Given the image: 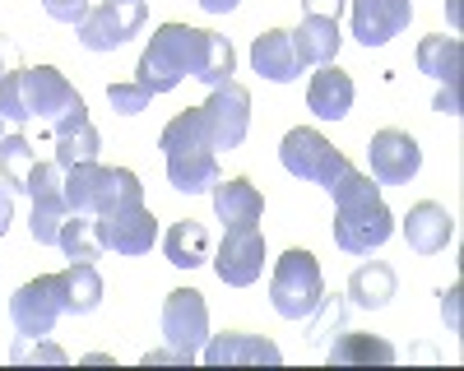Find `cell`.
I'll use <instances>...</instances> for the list:
<instances>
[{
	"label": "cell",
	"mask_w": 464,
	"mask_h": 371,
	"mask_svg": "<svg viewBox=\"0 0 464 371\" xmlns=\"http://www.w3.org/2000/svg\"><path fill=\"white\" fill-rule=\"evenodd\" d=\"M159 148H163L172 191H181V195H205L209 186L218 181V148L209 144V130H205L200 107L177 111V117L163 126V135H159Z\"/></svg>",
	"instance_id": "3"
},
{
	"label": "cell",
	"mask_w": 464,
	"mask_h": 371,
	"mask_svg": "<svg viewBox=\"0 0 464 371\" xmlns=\"http://www.w3.org/2000/svg\"><path fill=\"white\" fill-rule=\"evenodd\" d=\"M302 14H316V19H339V14H343V0H302Z\"/></svg>",
	"instance_id": "37"
},
{
	"label": "cell",
	"mask_w": 464,
	"mask_h": 371,
	"mask_svg": "<svg viewBox=\"0 0 464 371\" xmlns=\"http://www.w3.org/2000/svg\"><path fill=\"white\" fill-rule=\"evenodd\" d=\"M61 316H65V283H61V274H37V279H28V283L10 297V320H14V329H19V334H33V339L52 334Z\"/></svg>",
	"instance_id": "9"
},
{
	"label": "cell",
	"mask_w": 464,
	"mask_h": 371,
	"mask_svg": "<svg viewBox=\"0 0 464 371\" xmlns=\"http://www.w3.org/2000/svg\"><path fill=\"white\" fill-rule=\"evenodd\" d=\"M367 163L376 186H409L422 167V148L409 130H376L367 144Z\"/></svg>",
	"instance_id": "15"
},
{
	"label": "cell",
	"mask_w": 464,
	"mask_h": 371,
	"mask_svg": "<svg viewBox=\"0 0 464 371\" xmlns=\"http://www.w3.org/2000/svg\"><path fill=\"white\" fill-rule=\"evenodd\" d=\"M437 111H446V117H459V89H441V93H437Z\"/></svg>",
	"instance_id": "41"
},
{
	"label": "cell",
	"mask_w": 464,
	"mask_h": 371,
	"mask_svg": "<svg viewBox=\"0 0 464 371\" xmlns=\"http://www.w3.org/2000/svg\"><path fill=\"white\" fill-rule=\"evenodd\" d=\"M144 24V0H102L89 5V14L80 19V43L89 52H116L126 47Z\"/></svg>",
	"instance_id": "13"
},
{
	"label": "cell",
	"mask_w": 464,
	"mask_h": 371,
	"mask_svg": "<svg viewBox=\"0 0 464 371\" xmlns=\"http://www.w3.org/2000/svg\"><path fill=\"white\" fill-rule=\"evenodd\" d=\"M237 56L232 43L209 28H190V24H163L149 37V47L135 65V84H144L153 98L172 93L181 80H200L205 89H218L232 80Z\"/></svg>",
	"instance_id": "1"
},
{
	"label": "cell",
	"mask_w": 464,
	"mask_h": 371,
	"mask_svg": "<svg viewBox=\"0 0 464 371\" xmlns=\"http://www.w3.org/2000/svg\"><path fill=\"white\" fill-rule=\"evenodd\" d=\"M343 297H348V307H358V311H381L395 297V270L385 265V260L358 265L353 279H348V292Z\"/></svg>",
	"instance_id": "26"
},
{
	"label": "cell",
	"mask_w": 464,
	"mask_h": 371,
	"mask_svg": "<svg viewBox=\"0 0 464 371\" xmlns=\"http://www.w3.org/2000/svg\"><path fill=\"white\" fill-rule=\"evenodd\" d=\"M441 311H446L450 329H459V288H446V292H441Z\"/></svg>",
	"instance_id": "40"
},
{
	"label": "cell",
	"mask_w": 464,
	"mask_h": 371,
	"mask_svg": "<svg viewBox=\"0 0 464 371\" xmlns=\"http://www.w3.org/2000/svg\"><path fill=\"white\" fill-rule=\"evenodd\" d=\"M209 191H214V214L227 223V228H251V223H260V214H265V195L256 191L246 176L214 181Z\"/></svg>",
	"instance_id": "22"
},
{
	"label": "cell",
	"mask_w": 464,
	"mask_h": 371,
	"mask_svg": "<svg viewBox=\"0 0 464 371\" xmlns=\"http://www.w3.org/2000/svg\"><path fill=\"white\" fill-rule=\"evenodd\" d=\"M61 283H65V311L89 316L102 307V274L89 260H70V270H61Z\"/></svg>",
	"instance_id": "28"
},
{
	"label": "cell",
	"mask_w": 464,
	"mask_h": 371,
	"mask_svg": "<svg viewBox=\"0 0 464 371\" xmlns=\"http://www.w3.org/2000/svg\"><path fill=\"white\" fill-rule=\"evenodd\" d=\"M200 357L209 366H232V362H265V366H279L284 353L279 344L260 339V334H237V329H223V334H209Z\"/></svg>",
	"instance_id": "19"
},
{
	"label": "cell",
	"mask_w": 464,
	"mask_h": 371,
	"mask_svg": "<svg viewBox=\"0 0 464 371\" xmlns=\"http://www.w3.org/2000/svg\"><path fill=\"white\" fill-rule=\"evenodd\" d=\"M446 14H450V24H459V0H446Z\"/></svg>",
	"instance_id": "43"
},
{
	"label": "cell",
	"mask_w": 464,
	"mask_h": 371,
	"mask_svg": "<svg viewBox=\"0 0 464 371\" xmlns=\"http://www.w3.org/2000/svg\"><path fill=\"white\" fill-rule=\"evenodd\" d=\"M56 246L70 255V260H93L102 255V242H98V228H93V218L89 214H70L61 223V233H56Z\"/></svg>",
	"instance_id": "30"
},
{
	"label": "cell",
	"mask_w": 464,
	"mask_h": 371,
	"mask_svg": "<svg viewBox=\"0 0 464 371\" xmlns=\"http://www.w3.org/2000/svg\"><path fill=\"white\" fill-rule=\"evenodd\" d=\"M353 98H358L353 74L339 70L334 61L321 65V70L312 74V84H306V107H312L321 121H343L348 111H353Z\"/></svg>",
	"instance_id": "17"
},
{
	"label": "cell",
	"mask_w": 464,
	"mask_h": 371,
	"mask_svg": "<svg viewBox=\"0 0 464 371\" xmlns=\"http://www.w3.org/2000/svg\"><path fill=\"white\" fill-rule=\"evenodd\" d=\"M24 107H28V121L56 130L70 111L84 107V98L70 89V80L56 65H37V70H24Z\"/></svg>",
	"instance_id": "10"
},
{
	"label": "cell",
	"mask_w": 464,
	"mask_h": 371,
	"mask_svg": "<svg viewBox=\"0 0 464 371\" xmlns=\"http://www.w3.org/2000/svg\"><path fill=\"white\" fill-rule=\"evenodd\" d=\"M413 19V0H353V37L362 47H385Z\"/></svg>",
	"instance_id": "16"
},
{
	"label": "cell",
	"mask_w": 464,
	"mask_h": 371,
	"mask_svg": "<svg viewBox=\"0 0 464 371\" xmlns=\"http://www.w3.org/2000/svg\"><path fill=\"white\" fill-rule=\"evenodd\" d=\"M251 65H256L260 80H269V84H293L297 74L306 70V65L297 61V52H293L288 28H269V33H260L256 43H251Z\"/></svg>",
	"instance_id": "20"
},
{
	"label": "cell",
	"mask_w": 464,
	"mask_h": 371,
	"mask_svg": "<svg viewBox=\"0 0 464 371\" xmlns=\"http://www.w3.org/2000/svg\"><path fill=\"white\" fill-rule=\"evenodd\" d=\"M107 102H111V111H121V117H140V111H149L153 93L135 80L130 84H107Z\"/></svg>",
	"instance_id": "34"
},
{
	"label": "cell",
	"mask_w": 464,
	"mask_h": 371,
	"mask_svg": "<svg viewBox=\"0 0 464 371\" xmlns=\"http://www.w3.org/2000/svg\"><path fill=\"white\" fill-rule=\"evenodd\" d=\"M10 362H52V366H61V362H70V353L61 344H47V334H43V339L24 334V339L10 348Z\"/></svg>",
	"instance_id": "33"
},
{
	"label": "cell",
	"mask_w": 464,
	"mask_h": 371,
	"mask_svg": "<svg viewBox=\"0 0 464 371\" xmlns=\"http://www.w3.org/2000/svg\"><path fill=\"white\" fill-rule=\"evenodd\" d=\"M242 0H200V10H209V14H227V10H237Z\"/></svg>",
	"instance_id": "42"
},
{
	"label": "cell",
	"mask_w": 464,
	"mask_h": 371,
	"mask_svg": "<svg viewBox=\"0 0 464 371\" xmlns=\"http://www.w3.org/2000/svg\"><path fill=\"white\" fill-rule=\"evenodd\" d=\"M334 246L348 255H372L395 237V214L385 209L381 186L362 176L358 167H348L334 186Z\"/></svg>",
	"instance_id": "2"
},
{
	"label": "cell",
	"mask_w": 464,
	"mask_h": 371,
	"mask_svg": "<svg viewBox=\"0 0 464 371\" xmlns=\"http://www.w3.org/2000/svg\"><path fill=\"white\" fill-rule=\"evenodd\" d=\"M321 297H325V279H321L316 255L302 246L284 251L275 274H269V302H275V311L284 320H306L321 307Z\"/></svg>",
	"instance_id": "5"
},
{
	"label": "cell",
	"mask_w": 464,
	"mask_h": 371,
	"mask_svg": "<svg viewBox=\"0 0 464 371\" xmlns=\"http://www.w3.org/2000/svg\"><path fill=\"white\" fill-rule=\"evenodd\" d=\"M140 362H144V366H186V357H181L177 348H149Z\"/></svg>",
	"instance_id": "38"
},
{
	"label": "cell",
	"mask_w": 464,
	"mask_h": 371,
	"mask_svg": "<svg viewBox=\"0 0 464 371\" xmlns=\"http://www.w3.org/2000/svg\"><path fill=\"white\" fill-rule=\"evenodd\" d=\"M288 37H293V52L302 65H330L343 43L339 19H316V14H302V24L288 28Z\"/></svg>",
	"instance_id": "23"
},
{
	"label": "cell",
	"mask_w": 464,
	"mask_h": 371,
	"mask_svg": "<svg viewBox=\"0 0 464 371\" xmlns=\"http://www.w3.org/2000/svg\"><path fill=\"white\" fill-rule=\"evenodd\" d=\"M93 228H98L102 251H116V255H149V246L159 242V218L149 214L144 200H130L121 209L98 214Z\"/></svg>",
	"instance_id": "11"
},
{
	"label": "cell",
	"mask_w": 464,
	"mask_h": 371,
	"mask_svg": "<svg viewBox=\"0 0 464 371\" xmlns=\"http://www.w3.org/2000/svg\"><path fill=\"white\" fill-rule=\"evenodd\" d=\"M279 163H284L288 176L312 181V186H325V191H330V186H334L348 167H353L321 130H306V126H297V130H288V135L279 139Z\"/></svg>",
	"instance_id": "6"
},
{
	"label": "cell",
	"mask_w": 464,
	"mask_h": 371,
	"mask_svg": "<svg viewBox=\"0 0 464 371\" xmlns=\"http://www.w3.org/2000/svg\"><path fill=\"white\" fill-rule=\"evenodd\" d=\"M98 126L89 121V107L80 111H70V117L56 126V167L70 172V167H80V163H98Z\"/></svg>",
	"instance_id": "21"
},
{
	"label": "cell",
	"mask_w": 464,
	"mask_h": 371,
	"mask_svg": "<svg viewBox=\"0 0 464 371\" xmlns=\"http://www.w3.org/2000/svg\"><path fill=\"white\" fill-rule=\"evenodd\" d=\"M343 311H348V302H343L339 292L334 297H321V307L306 316V320H312V334H306V339H312V344H330V334L343 329Z\"/></svg>",
	"instance_id": "32"
},
{
	"label": "cell",
	"mask_w": 464,
	"mask_h": 371,
	"mask_svg": "<svg viewBox=\"0 0 464 371\" xmlns=\"http://www.w3.org/2000/svg\"><path fill=\"white\" fill-rule=\"evenodd\" d=\"M37 163V148L24 130L5 135L0 139V181L10 186V191H24V181H28V167Z\"/></svg>",
	"instance_id": "29"
},
{
	"label": "cell",
	"mask_w": 464,
	"mask_h": 371,
	"mask_svg": "<svg viewBox=\"0 0 464 371\" xmlns=\"http://www.w3.org/2000/svg\"><path fill=\"white\" fill-rule=\"evenodd\" d=\"M395 357H400L395 344H385L381 334H362V329H343V334H334V339L325 344V362H334V366H353V362L391 366Z\"/></svg>",
	"instance_id": "25"
},
{
	"label": "cell",
	"mask_w": 464,
	"mask_h": 371,
	"mask_svg": "<svg viewBox=\"0 0 464 371\" xmlns=\"http://www.w3.org/2000/svg\"><path fill=\"white\" fill-rule=\"evenodd\" d=\"M24 126H28V107H24V70H19L0 84V139L24 130Z\"/></svg>",
	"instance_id": "31"
},
{
	"label": "cell",
	"mask_w": 464,
	"mask_h": 371,
	"mask_svg": "<svg viewBox=\"0 0 464 371\" xmlns=\"http://www.w3.org/2000/svg\"><path fill=\"white\" fill-rule=\"evenodd\" d=\"M10 223H14V191L0 181V237L10 233Z\"/></svg>",
	"instance_id": "39"
},
{
	"label": "cell",
	"mask_w": 464,
	"mask_h": 371,
	"mask_svg": "<svg viewBox=\"0 0 464 371\" xmlns=\"http://www.w3.org/2000/svg\"><path fill=\"white\" fill-rule=\"evenodd\" d=\"M24 195L33 200V218H28L33 242H37V246H56L61 223L70 218V205H65V181H61L56 158H52V163H33V167H28Z\"/></svg>",
	"instance_id": "7"
},
{
	"label": "cell",
	"mask_w": 464,
	"mask_h": 371,
	"mask_svg": "<svg viewBox=\"0 0 464 371\" xmlns=\"http://www.w3.org/2000/svg\"><path fill=\"white\" fill-rule=\"evenodd\" d=\"M130 200H144V186L130 167H102V163H80L70 167L65 176V205L70 214H107V209H121Z\"/></svg>",
	"instance_id": "4"
},
{
	"label": "cell",
	"mask_w": 464,
	"mask_h": 371,
	"mask_svg": "<svg viewBox=\"0 0 464 371\" xmlns=\"http://www.w3.org/2000/svg\"><path fill=\"white\" fill-rule=\"evenodd\" d=\"M418 70L432 74L441 89H459V74H464V43L446 33H432L418 43Z\"/></svg>",
	"instance_id": "24"
},
{
	"label": "cell",
	"mask_w": 464,
	"mask_h": 371,
	"mask_svg": "<svg viewBox=\"0 0 464 371\" xmlns=\"http://www.w3.org/2000/svg\"><path fill=\"white\" fill-rule=\"evenodd\" d=\"M265 270V233L260 223H251V228H227L223 233V246L214 255V274L218 283L227 288H251Z\"/></svg>",
	"instance_id": "14"
},
{
	"label": "cell",
	"mask_w": 464,
	"mask_h": 371,
	"mask_svg": "<svg viewBox=\"0 0 464 371\" xmlns=\"http://www.w3.org/2000/svg\"><path fill=\"white\" fill-rule=\"evenodd\" d=\"M200 117H205V130H209V144L214 148H237L251 130V93L246 84L237 80H227L218 89H209V102L200 107Z\"/></svg>",
	"instance_id": "12"
},
{
	"label": "cell",
	"mask_w": 464,
	"mask_h": 371,
	"mask_svg": "<svg viewBox=\"0 0 464 371\" xmlns=\"http://www.w3.org/2000/svg\"><path fill=\"white\" fill-rule=\"evenodd\" d=\"M19 70H24L19 43H14V37H5V33H0V84H5L10 74H19Z\"/></svg>",
	"instance_id": "36"
},
{
	"label": "cell",
	"mask_w": 464,
	"mask_h": 371,
	"mask_svg": "<svg viewBox=\"0 0 464 371\" xmlns=\"http://www.w3.org/2000/svg\"><path fill=\"white\" fill-rule=\"evenodd\" d=\"M450 237H455V218L446 214V205L422 200V205H413V209L404 214V242H409V251H418V255H441V251L450 246Z\"/></svg>",
	"instance_id": "18"
},
{
	"label": "cell",
	"mask_w": 464,
	"mask_h": 371,
	"mask_svg": "<svg viewBox=\"0 0 464 371\" xmlns=\"http://www.w3.org/2000/svg\"><path fill=\"white\" fill-rule=\"evenodd\" d=\"M43 10L56 19V24H70V28H80V19L89 14V0H43Z\"/></svg>",
	"instance_id": "35"
},
{
	"label": "cell",
	"mask_w": 464,
	"mask_h": 371,
	"mask_svg": "<svg viewBox=\"0 0 464 371\" xmlns=\"http://www.w3.org/2000/svg\"><path fill=\"white\" fill-rule=\"evenodd\" d=\"M163 255H168V265H177V270L205 265V260H209V233H205V223H196V218L172 223V233L163 237Z\"/></svg>",
	"instance_id": "27"
},
{
	"label": "cell",
	"mask_w": 464,
	"mask_h": 371,
	"mask_svg": "<svg viewBox=\"0 0 464 371\" xmlns=\"http://www.w3.org/2000/svg\"><path fill=\"white\" fill-rule=\"evenodd\" d=\"M163 339L168 348H177L190 362H200V348L209 339V307H205V292L196 288H177L168 292V302H163Z\"/></svg>",
	"instance_id": "8"
}]
</instances>
